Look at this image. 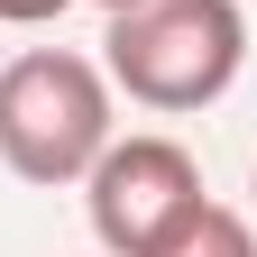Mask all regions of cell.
<instances>
[{
  "label": "cell",
  "mask_w": 257,
  "mask_h": 257,
  "mask_svg": "<svg viewBox=\"0 0 257 257\" xmlns=\"http://www.w3.org/2000/svg\"><path fill=\"white\" fill-rule=\"evenodd\" d=\"M110 147V74L74 46L0 64V166L19 184H83Z\"/></svg>",
  "instance_id": "7a4b0ae2"
},
{
  "label": "cell",
  "mask_w": 257,
  "mask_h": 257,
  "mask_svg": "<svg viewBox=\"0 0 257 257\" xmlns=\"http://www.w3.org/2000/svg\"><path fill=\"white\" fill-rule=\"evenodd\" d=\"M83 202H92V239L110 257H147L202 202V166L175 138H110L92 156V175H83Z\"/></svg>",
  "instance_id": "3957f363"
},
{
  "label": "cell",
  "mask_w": 257,
  "mask_h": 257,
  "mask_svg": "<svg viewBox=\"0 0 257 257\" xmlns=\"http://www.w3.org/2000/svg\"><path fill=\"white\" fill-rule=\"evenodd\" d=\"M55 10H74V0H0V19H10V28H37V19H55Z\"/></svg>",
  "instance_id": "5b68a950"
},
{
  "label": "cell",
  "mask_w": 257,
  "mask_h": 257,
  "mask_svg": "<svg viewBox=\"0 0 257 257\" xmlns=\"http://www.w3.org/2000/svg\"><path fill=\"white\" fill-rule=\"evenodd\" d=\"M147 257H257V230H248L230 202H193V211H184Z\"/></svg>",
  "instance_id": "277c9868"
},
{
  "label": "cell",
  "mask_w": 257,
  "mask_h": 257,
  "mask_svg": "<svg viewBox=\"0 0 257 257\" xmlns=\"http://www.w3.org/2000/svg\"><path fill=\"white\" fill-rule=\"evenodd\" d=\"M92 10H101V19H110V10H128V0H92Z\"/></svg>",
  "instance_id": "8992f818"
},
{
  "label": "cell",
  "mask_w": 257,
  "mask_h": 257,
  "mask_svg": "<svg viewBox=\"0 0 257 257\" xmlns=\"http://www.w3.org/2000/svg\"><path fill=\"white\" fill-rule=\"evenodd\" d=\"M248 64V19L239 0H128L110 10L101 74L138 110H211Z\"/></svg>",
  "instance_id": "6da1fadb"
}]
</instances>
